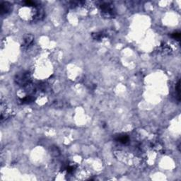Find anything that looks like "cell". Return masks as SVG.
Returning a JSON list of instances; mask_svg holds the SVG:
<instances>
[{
  "instance_id": "6da1fadb",
  "label": "cell",
  "mask_w": 181,
  "mask_h": 181,
  "mask_svg": "<svg viewBox=\"0 0 181 181\" xmlns=\"http://www.w3.org/2000/svg\"><path fill=\"white\" fill-rule=\"evenodd\" d=\"M98 3L101 14L105 18L110 19L115 17L116 15V11L113 4L109 2H99Z\"/></svg>"
},
{
  "instance_id": "7a4b0ae2",
  "label": "cell",
  "mask_w": 181,
  "mask_h": 181,
  "mask_svg": "<svg viewBox=\"0 0 181 181\" xmlns=\"http://www.w3.org/2000/svg\"><path fill=\"white\" fill-rule=\"evenodd\" d=\"M30 81H31V79H30L29 72H22L21 74H17L15 78L16 84L21 86H27L30 84Z\"/></svg>"
},
{
  "instance_id": "3957f363",
  "label": "cell",
  "mask_w": 181,
  "mask_h": 181,
  "mask_svg": "<svg viewBox=\"0 0 181 181\" xmlns=\"http://www.w3.org/2000/svg\"><path fill=\"white\" fill-rule=\"evenodd\" d=\"M34 37L31 34H27L23 37V42H22V48L23 49H28L33 42Z\"/></svg>"
},
{
  "instance_id": "277c9868",
  "label": "cell",
  "mask_w": 181,
  "mask_h": 181,
  "mask_svg": "<svg viewBox=\"0 0 181 181\" xmlns=\"http://www.w3.org/2000/svg\"><path fill=\"white\" fill-rule=\"evenodd\" d=\"M11 5L7 2H4L1 4V14L7 15L11 11Z\"/></svg>"
},
{
  "instance_id": "5b68a950",
  "label": "cell",
  "mask_w": 181,
  "mask_h": 181,
  "mask_svg": "<svg viewBox=\"0 0 181 181\" xmlns=\"http://www.w3.org/2000/svg\"><path fill=\"white\" fill-rule=\"evenodd\" d=\"M115 140H116L117 142H120V143L125 144H127L128 142H129L130 138L127 135H119L117 136L116 138H115Z\"/></svg>"
},
{
  "instance_id": "8992f818",
  "label": "cell",
  "mask_w": 181,
  "mask_h": 181,
  "mask_svg": "<svg viewBox=\"0 0 181 181\" xmlns=\"http://www.w3.org/2000/svg\"><path fill=\"white\" fill-rule=\"evenodd\" d=\"M92 36L95 40H99L103 39V38L105 36V35L103 32H98V33H93Z\"/></svg>"
},
{
  "instance_id": "52a82bcc",
  "label": "cell",
  "mask_w": 181,
  "mask_h": 181,
  "mask_svg": "<svg viewBox=\"0 0 181 181\" xmlns=\"http://www.w3.org/2000/svg\"><path fill=\"white\" fill-rule=\"evenodd\" d=\"M171 36L173 38H174V39L179 40L180 38V33H174L172 34Z\"/></svg>"
},
{
  "instance_id": "ba28073f",
  "label": "cell",
  "mask_w": 181,
  "mask_h": 181,
  "mask_svg": "<svg viewBox=\"0 0 181 181\" xmlns=\"http://www.w3.org/2000/svg\"><path fill=\"white\" fill-rule=\"evenodd\" d=\"M176 90L178 93V100H180V81H178V84L176 85Z\"/></svg>"
}]
</instances>
